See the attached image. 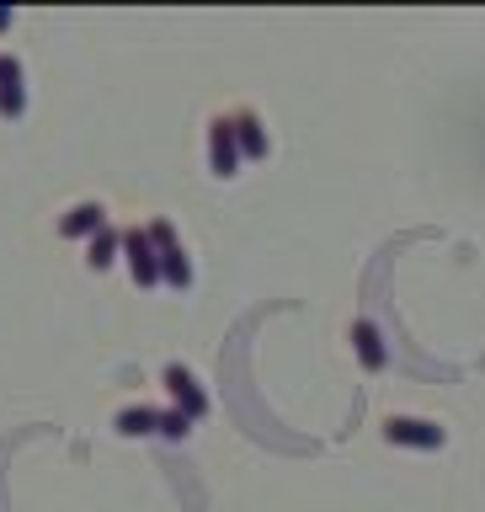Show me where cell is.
I'll return each instance as SVG.
<instances>
[{
	"instance_id": "obj_1",
	"label": "cell",
	"mask_w": 485,
	"mask_h": 512,
	"mask_svg": "<svg viewBox=\"0 0 485 512\" xmlns=\"http://www.w3.org/2000/svg\"><path fill=\"white\" fill-rule=\"evenodd\" d=\"M27 96H22V64L11 54H0V118H22Z\"/></svg>"
},
{
	"instance_id": "obj_2",
	"label": "cell",
	"mask_w": 485,
	"mask_h": 512,
	"mask_svg": "<svg viewBox=\"0 0 485 512\" xmlns=\"http://www.w3.org/2000/svg\"><path fill=\"white\" fill-rule=\"evenodd\" d=\"M166 384H171V395L182 400V416H203V411H208V400H203V390H198V379H192L182 363H171V368H166Z\"/></svg>"
},
{
	"instance_id": "obj_3",
	"label": "cell",
	"mask_w": 485,
	"mask_h": 512,
	"mask_svg": "<svg viewBox=\"0 0 485 512\" xmlns=\"http://www.w3.org/2000/svg\"><path fill=\"white\" fill-rule=\"evenodd\" d=\"M128 256H134V283L150 288L160 278V262H155V251H150V230H128Z\"/></svg>"
},
{
	"instance_id": "obj_4",
	"label": "cell",
	"mask_w": 485,
	"mask_h": 512,
	"mask_svg": "<svg viewBox=\"0 0 485 512\" xmlns=\"http://www.w3.org/2000/svg\"><path fill=\"white\" fill-rule=\"evenodd\" d=\"M107 224V214L96 203H80V208H70V214L59 219V235H86V230H102Z\"/></svg>"
},
{
	"instance_id": "obj_5",
	"label": "cell",
	"mask_w": 485,
	"mask_h": 512,
	"mask_svg": "<svg viewBox=\"0 0 485 512\" xmlns=\"http://www.w3.org/2000/svg\"><path fill=\"white\" fill-rule=\"evenodd\" d=\"M235 160H240V155L230 150V128L214 123V171H219V176H230V171H235Z\"/></svg>"
},
{
	"instance_id": "obj_6",
	"label": "cell",
	"mask_w": 485,
	"mask_h": 512,
	"mask_svg": "<svg viewBox=\"0 0 485 512\" xmlns=\"http://www.w3.org/2000/svg\"><path fill=\"white\" fill-rule=\"evenodd\" d=\"M155 427H160V416H155V411H144V406L118 411V432H155Z\"/></svg>"
},
{
	"instance_id": "obj_7",
	"label": "cell",
	"mask_w": 485,
	"mask_h": 512,
	"mask_svg": "<svg viewBox=\"0 0 485 512\" xmlns=\"http://www.w3.org/2000/svg\"><path fill=\"white\" fill-rule=\"evenodd\" d=\"M112 256H118V235H112L107 224H102V230L91 235V267H107Z\"/></svg>"
},
{
	"instance_id": "obj_8",
	"label": "cell",
	"mask_w": 485,
	"mask_h": 512,
	"mask_svg": "<svg viewBox=\"0 0 485 512\" xmlns=\"http://www.w3.org/2000/svg\"><path fill=\"white\" fill-rule=\"evenodd\" d=\"M0 27H11V11H0Z\"/></svg>"
}]
</instances>
